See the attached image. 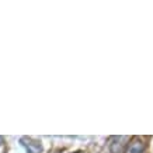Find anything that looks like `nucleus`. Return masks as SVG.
I'll use <instances>...</instances> for the list:
<instances>
[{
  "label": "nucleus",
  "instance_id": "obj_1",
  "mask_svg": "<svg viewBox=\"0 0 153 153\" xmlns=\"http://www.w3.org/2000/svg\"><path fill=\"white\" fill-rule=\"evenodd\" d=\"M21 145L27 149V153H41L42 152V145L39 140L33 139V138H28V136H23L20 139Z\"/></svg>",
  "mask_w": 153,
  "mask_h": 153
},
{
  "label": "nucleus",
  "instance_id": "obj_2",
  "mask_svg": "<svg viewBox=\"0 0 153 153\" xmlns=\"http://www.w3.org/2000/svg\"><path fill=\"white\" fill-rule=\"evenodd\" d=\"M145 152H146V143H145V140L140 139L139 136H135L129 142L125 153H145Z\"/></svg>",
  "mask_w": 153,
  "mask_h": 153
},
{
  "label": "nucleus",
  "instance_id": "obj_3",
  "mask_svg": "<svg viewBox=\"0 0 153 153\" xmlns=\"http://www.w3.org/2000/svg\"><path fill=\"white\" fill-rule=\"evenodd\" d=\"M125 139L124 136H112L110 139V150L111 153H121V148H122V140Z\"/></svg>",
  "mask_w": 153,
  "mask_h": 153
},
{
  "label": "nucleus",
  "instance_id": "obj_4",
  "mask_svg": "<svg viewBox=\"0 0 153 153\" xmlns=\"http://www.w3.org/2000/svg\"><path fill=\"white\" fill-rule=\"evenodd\" d=\"M74 153H84V152H80V150H79V152H74Z\"/></svg>",
  "mask_w": 153,
  "mask_h": 153
}]
</instances>
